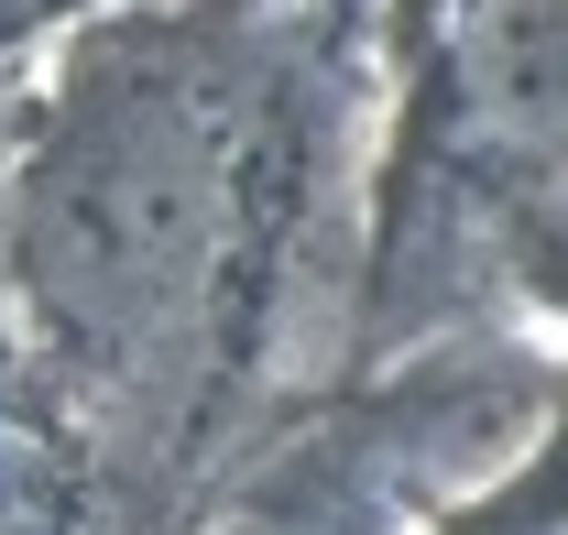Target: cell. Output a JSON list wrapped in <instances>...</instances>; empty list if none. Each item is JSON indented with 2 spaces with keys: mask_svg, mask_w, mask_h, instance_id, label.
Instances as JSON below:
<instances>
[{
  "mask_svg": "<svg viewBox=\"0 0 568 535\" xmlns=\"http://www.w3.org/2000/svg\"><path fill=\"white\" fill-rule=\"evenodd\" d=\"M230 241V132L186 67L88 77L22 198V263L77 339H142L186 317Z\"/></svg>",
  "mask_w": 568,
  "mask_h": 535,
  "instance_id": "obj_1",
  "label": "cell"
},
{
  "mask_svg": "<svg viewBox=\"0 0 568 535\" xmlns=\"http://www.w3.org/2000/svg\"><path fill=\"white\" fill-rule=\"evenodd\" d=\"M44 11H67V0H0V44H11V33H33Z\"/></svg>",
  "mask_w": 568,
  "mask_h": 535,
  "instance_id": "obj_2",
  "label": "cell"
}]
</instances>
